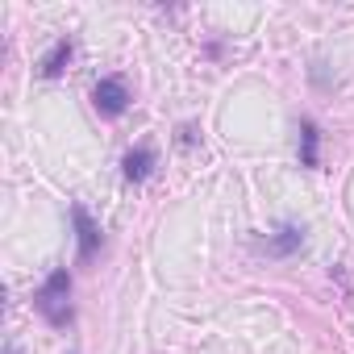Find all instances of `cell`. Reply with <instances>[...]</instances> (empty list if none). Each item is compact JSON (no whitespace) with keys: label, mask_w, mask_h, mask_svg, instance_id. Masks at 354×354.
Masks as SVG:
<instances>
[{"label":"cell","mask_w":354,"mask_h":354,"mask_svg":"<svg viewBox=\"0 0 354 354\" xmlns=\"http://www.w3.org/2000/svg\"><path fill=\"white\" fill-rule=\"evenodd\" d=\"M5 354H17V346H9V350H5Z\"/></svg>","instance_id":"ba28073f"},{"label":"cell","mask_w":354,"mask_h":354,"mask_svg":"<svg viewBox=\"0 0 354 354\" xmlns=\"http://www.w3.org/2000/svg\"><path fill=\"white\" fill-rule=\"evenodd\" d=\"M71 50H75L71 38H59V42L46 50V59H42V75H46V80H59V75L67 71V63H71Z\"/></svg>","instance_id":"5b68a950"},{"label":"cell","mask_w":354,"mask_h":354,"mask_svg":"<svg viewBox=\"0 0 354 354\" xmlns=\"http://www.w3.org/2000/svg\"><path fill=\"white\" fill-rule=\"evenodd\" d=\"M317 142H321L317 125L313 121H300V162L304 167H317Z\"/></svg>","instance_id":"52a82bcc"},{"label":"cell","mask_w":354,"mask_h":354,"mask_svg":"<svg viewBox=\"0 0 354 354\" xmlns=\"http://www.w3.org/2000/svg\"><path fill=\"white\" fill-rule=\"evenodd\" d=\"M150 171H154V150H150V146H138V150H129V154L121 158V175H125L129 184H142Z\"/></svg>","instance_id":"277c9868"},{"label":"cell","mask_w":354,"mask_h":354,"mask_svg":"<svg viewBox=\"0 0 354 354\" xmlns=\"http://www.w3.org/2000/svg\"><path fill=\"white\" fill-rule=\"evenodd\" d=\"M34 300H38V313L50 325H67L71 321V275L67 271H50Z\"/></svg>","instance_id":"6da1fadb"},{"label":"cell","mask_w":354,"mask_h":354,"mask_svg":"<svg viewBox=\"0 0 354 354\" xmlns=\"http://www.w3.org/2000/svg\"><path fill=\"white\" fill-rule=\"evenodd\" d=\"M92 104H96V113H104V117H121V113L129 109V88H125V80H117V75L100 80V84L92 88Z\"/></svg>","instance_id":"7a4b0ae2"},{"label":"cell","mask_w":354,"mask_h":354,"mask_svg":"<svg viewBox=\"0 0 354 354\" xmlns=\"http://www.w3.org/2000/svg\"><path fill=\"white\" fill-rule=\"evenodd\" d=\"M300 246H304V230L292 225V221H283V225L271 234V242H267L271 254H292V250H300Z\"/></svg>","instance_id":"8992f818"},{"label":"cell","mask_w":354,"mask_h":354,"mask_svg":"<svg viewBox=\"0 0 354 354\" xmlns=\"http://www.w3.org/2000/svg\"><path fill=\"white\" fill-rule=\"evenodd\" d=\"M71 221H75V238H80V263L96 259V250H100V230H96V221L88 217V209H84V205H71Z\"/></svg>","instance_id":"3957f363"}]
</instances>
